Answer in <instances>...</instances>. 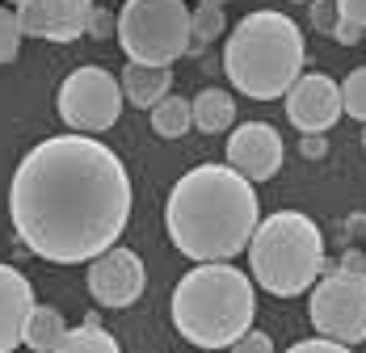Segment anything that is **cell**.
<instances>
[{"mask_svg": "<svg viewBox=\"0 0 366 353\" xmlns=\"http://www.w3.org/2000/svg\"><path fill=\"white\" fill-rule=\"evenodd\" d=\"M84 34L97 38V42L114 38V13L110 9H97V4H93V13H89V21H84Z\"/></svg>", "mask_w": 366, "mask_h": 353, "instance_id": "cb8c5ba5", "label": "cell"}, {"mask_svg": "<svg viewBox=\"0 0 366 353\" xmlns=\"http://www.w3.org/2000/svg\"><path fill=\"white\" fill-rule=\"evenodd\" d=\"M337 13L345 21H354L358 30H366V0H337Z\"/></svg>", "mask_w": 366, "mask_h": 353, "instance_id": "484cf974", "label": "cell"}, {"mask_svg": "<svg viewBox=\"0 0 366 353\" xmlns=\"http://www.w3.org/2000/svg\"><path fill=\"white\" fill-rule=\"evenodd\" d=\"M341 265H350V269H366V257H362V252H345V257H341Z\"/></svg>", "mask_w": 366, "mask_h": 353, "instance_id": "f1b7e54d", "label": "cell"}, {"mask_svg": "<svg viewBox=\"0 0 366 353\" xmlns=\"http://www.w3.org/2000/svg\"><path fill=\"white\" fill-rule=\"evenodd\" d=\"M131 173L97 135H51L21 156L9 181L17 240L51 265H89L118 244L131 219Z\"/></svg>", "mask_w": 366, "mask_h": 353, "instance_id": "6da1fadb", "label": "cell"}, {"mask_svg": "<svg viewBox=\"0 0 366 353\" xmlns=\"http://www.w3.org/2000/svg\"><path fill=\"white\" fill-rule=\"evenodd\" d=\"M227 34V17H223V4H198L189 9V51L185 55H202L207 42Z\"/></svg>", "mask_w": 366, "mask_h": 353, "instance_id": "ac0fdd59", "label": "cell"}, {"mask_svg": "<svg viewBox=\"0 0 366 353\" xmlns=\"http://www.w3.org/2000/svg\"><path fill=\"white\" fill-rule=\"evenodd\" d=\"M307 64V42L299 21L278 9H257L240 17L223 42V71L232 89L249 101H278Z\"/></svg>", "mask_w": 366, "mask_h": 353, "instance_id": "277c9868", "label": "cell"}, {"mask_svg": "<svg viewBox=\"0 0 366 353\" xmlns=\"http://www.w3.org/2000/svg\"><path fill=\"white\" fill-rule=\"evenodd\" d=\"M55 353H122V345L102 324H80V328L64 332V341L55 345Z\"/></svg>", "mask_w": 366, "mask_h": 353, "instance_id": "d6986e66", "label": "cell"}, {"mask_svg": "<svg viewBox=\"0 0 366 353\" xmlns=\"http://www.w3.org/2000/svg\"><path fill=\"white\" fill-rule=\"evenodd\" d=\"M173 328L198 349H227L257 319V286L232 261H194L169 303Z\"/></svg>", "mask_w": 366, "mask_h": 353, "instance_id": "3957f363", "label": "cell"}, {"mask_svg": "<svg viewBox=\"0 0 366 353\" xmlns=\"http://www.w3.org/2000/svg\"><path fill=\"white\" fill-rule=\"evenodd\" d=\"M64 332H68L64 312L51 307V303H34L30 316H26V328H21V345L34 353H55V345L64 341Z\"/></svg>", "mask_w": 366, "mask_h": 353, "instance_id": "2e32d148", "label": "cell"}, {"mask_svg": "<svg viewBox=\"0 0 366 353\" xmlns=\"http://www.w3.org/2000/svg\"><path fill=\"white\" fill-rule=\"evenodd\" d=\"M282 101H287V122L299 135H329L341 122V84L329 71H299Z\"/></svg>", "mask_w": 366, "mask_h": 353, "instance_id": "30bf717a", "label": "cell"}, {"mask_svg": "<svg viewBox=\"0 0 366 353\" xmlns=\"http://www.w3.org/2000/svg\"><path fill=\"white\" fill-rule=\"evenodd\" d=\"M13 13H17V26L26 38L76 42V38H84V21L93 13V0H21Z\"/></svg>", "mask_w": 366, "mask_h": 353, "instance_id": "7c38bea8", "label": "cell"}, {"mask_svg": "<svg viewBox=\"0 0 366 353\" xmlns=\"http://www.w3.org/2000/svg\"><path fill=\"white\" fill-rule=\"evenodd\" d=\"M198 4H227V0H198Z\"/></svg>", "mask_w": 366, "mask_h": 353, "instance_id": "f546056e", "label": "cell"}, {"mask_svg": "<svg viewBox=\"0 0 366 353\" xmlns=\"http://www.w3.org/2000/svg\"><path fill=\"white\" fill-rule=\"evenodd\" d=\"M122 101H131L135 109H152L164 93H173V71L156 68V64H127L118 76Z\"/></svg>", "mask_w": 366, "mask_h": 353, "instance_id": "5bb4252c", "label": "cell"}, {"mask_svg": "<svg viewBox=\"0 0 366 353\" xmlns=\"http://www.w3.org/2000/svg\"><path fill=\"white\" fill-rule=\"evenodd\" d=\"M244 252L253 286L269 290L274 299L307 294V286L325 269V236L316 219L303 211H274L257 219Z\"/></svg>", "mask_w": 366, "mask_h": 353, "instance_id": "5b68a950", "label": "cell"}, {"mask_svg": "<svg viewBox=\"0 0 366 353\" xmlns=\"http://www.w3.org/2000/svg\"><path fill=\"white\" fill-rule=\"evenodd\" d=\"M261 202L232 164H194L164 198V232L189 261H232L253 236Z\"/></svg>", "mask_w": 366, "mask_h": 353, "instance_id": "7a4b0ae2", "label": "cell"}, {"mask_svg": "<svg viewBox=\"0 0 366 353\" xmlns=\"http://www.w3.org/2000/svg\"><path fill=\"white\" fill-rule=\"evenodd\" d=\"M189 118H194V131L202 135H223L232 131L236 122V97L227 89H202L194 101H189Z\"/></svg>", "mask_w": 366, "mask_h": 353, "instance_id": "9a60e30c", "label": "cell"}, {"mask_svg": "<svg viewBox=\"0 0 366 353\" xmlns=\"http://www.w3.org/2000/svg\"><path fill=\"white\" fill-rule=\"evenodd\" d=\"M147 114H152V131H156L160 139H185V135L194 131L189 101H185V97H177V93H164V97L147 109Z\"/></svg>", "mask_w": 366, "mask_h": 353, "instance_id": "e0dca14e", "label": "cell"}, {"mask_svg": "<svg viewBox=\"0 0 366 353\" xmlns=\"http://www.w3.org/2000/svg\"><path fill=\"white\" fill-rule=\"evenodd\" d=\"M9 4H13V9H17V4H21V0H9Z\"/></svg>", "mask_w": 366, "mask_h": 353, "instance_id": "1f68e13d", "label": "cell"}, {"mask_svg": "<svg viewBox=\"0 0 366 353\" xmlns=\"http://www.w3.org/2000/svg\"><path fill=\"white\" fill-rule=\"evenodd\" d=\"M223 156H227L223 164H232L240 176H249L253 185H261V181L278 176L282 156H287V143H282V135L269 122H240L236 131H227Z\"/></svg>", "mask_w": 366, "mask_h": 353, "instance_id": "8fae6325", "label": "cell"}, {"mask_svg": "<svg viewBox=\"0 0 366 353\" xmlns=\"http://www.w3.org/2000/svg\"><path fill=\"white\" fill-rule=\"evenodd\" d=\"M84 282H89V294H93L97 307H106V312H127V307H135V303L144 299L147 269H144V261H139V252L110 244L106 252H97V257L89 261V278H84Z\"/></svg>", "mask_w": 366, "mask_h": 353, "instance_id": "9c48e42d", "label": "cell"}, {"mask_svg": "<svg viewBox=\"0 0 366 353\" xmlns=\"http://www.w3.org/2000/svg\"><path fill=\"white\" fill-rule=\"evenodd\" d=\"M291 4H307V0H291Z\"/></svg>", "mask_w": 366, "mask_h": 353, "instance_id": "d6a6232c", "label": "cell"}, {"mask_svg": "<svg viewBox=\"0 0 366 353\" xmlns=\"http://www.w3.org/2000/svg\"><path fill=\"white\" fill-rule=\"evenodd\" d=\"M287 353H354V345H341V341H329V337H312V341H295Z\"/></svg>", "mask_w": 366, "mask_h": 353, "instance_id": "d4e9b609", "label": "cell"}, {"mask_svg": "<svg viewBox=\"0 0 366 353\" xmlns=\"http://www.w3.org/2000/svg\"><path fill=\"white\" fill-rule=\"evenodd\" d=\"M59 122H68V131L80 135H106L114 122L122 118V89L118 76H110L97 64H84L64 76L59 93H55Z\"/></svg>", "mask_w": 366, "mask_h": 353, "instance_id": "ba28073f", "label": "cell"}, {"mask_svg": "<svg viewBox=\"0 0 366 353\" xmlns=\"http://www.w3.org/2000/svg\"><path fill=\"white\" fill-rule=\"evenodd\" d=\"M227 353H274V341H269L265 332L249 328V332H240V337L227 345Z\"/></svg>", "mask_w": 366, "mask_h": 353, "instance_id": "603a6c76", "label": "cell"}, {"mask_svg": "<svg viewBox=\"0 0 366 353\" xmlns=\"http://www.w3.org/2000/svg\"><path fill=\"white\" fill-rule=\"evenodd\" d=\"M114 38L131 64L173 68L189 51V9L185 0H127L114 13Z\"/></svg>", "mask_w": 366, "mask_h": 353, "instance_id": "8992f818", "label": "cell"}, {"mask_svg": "<svg viewBox=\"0 0 366 353\" xmlns=\"http://www.w3.org/2000/svg\"><path fill=\"white\" fill-rule=\"evenodd\" d=\"M362 151H366V122H362Z\"/></svg>", "mask_w": 366, "mask_h": 353, "instance_id": "4dcf8cb0", "label": "cell"}, {"mask_svg": "<svg viewBox=\"0 0 366 353\" xmlns=\"http://www.w3.org/2000/svg\"><path fill=\"white\" fill-rule=\"evenodd\" d=\"M362 38H366V30H358V26L345 21V17H341L337 30H332V42H341V46H354V42H362Z\"/></svg>", "mask_w": 366, "mask_h": 353, "instance_id": "4316f807", "label": "cell"}, {"mask_svg": "<svg viewBox=\"0 0 366 353\" xmlns=\"http://www.w3.org/2000/svg\"><path fill=\"white\" fill-rule=\"evenodd\" d=\"M341 114L366 122V64L354 68L345 80H341Z\"/></svg>", "mask_w": 366, "mask_h": 353, "instance_id": "ffe728a7", "label": "cell"}, {"mask_svg": "<svg viewBox=\"0 0 366 353\" xmlns=\"http://www.w3.org/2000/svg\"><path fill=\"white\" fill-rule=\"evenodd\" d=\"M307 319L320 337L341 345L366 341V269L332 265L320 269V278L307 286Z\"/></svg>", "mask_w": 366, "mask_h": 353, "instance_id": "52a82bcc", "label": "cell"}, {"mask_svg": "<svg viewBox=\"0 0 366 353\" xmlns=\"http://www.w3.org/2000/svg\"><path fill=\"white\" fill-rule=\"evenodd\" d=\"M21 26H17V13L9 4H0V64H13L17 51H21Z\"/></svg>", "mask_w": 366, "mask_h": 353, "instance_id": "44dd1931", "label": "cell"}, {"mask_svg": "<svg viewBox=\"0 0 366 353\" xmlns=\"http://www.w3.org/2000/svg\"><path fill=\"white\" fill-rule=\"evenodd\" d=\"M34 307V286L17 265L0 261V353H13L21 345V328Z\"/></svg>", "mask_w": 366, "mask_h": 353, "instance_id": "4fadbf2b", "label": "cell"}, {"mask_svg": "<svg viewBox=\"0 0 366 353\" xmlns=\"http://www.w3.org/2000/svg\"><path fill=\"white\" fill-rule=\"evenodd\" d=\"M325 151H329L325 135H303V139H299V156H307V160H320Z\"/></svg>", "mask_w": 366, "mask_h": 353, "instance_id": "83f0119b", "label": "cell"}, {"mask_svg": "<svg viewBox=\"0 0 366 353\" xmlns=\"http://www.w3.org/2000/svg\"><path fill=\"white\" fill-rule=\"evenodd\" d=\"M307 21H312V30H316V34L332 38L337 21H341V13H337V0H307Z\"/></svg>", "mask_w": 366, "mask_h": 353, "instance_id": "7402d4cb", "label": "cell"}]
</instances>
